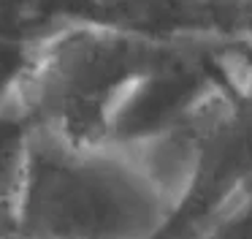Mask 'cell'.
<instances>
[{
  "instance_id": "obj_1",
  "label": "cell",
  "mask_w": 252,
  "mask_h": 239,
  "mask_svg": "<svg viewBox=\"0 0 252 239\" xmlns=\"http://www.w3.org/2000/svg\"><path fill=\"white\" fill-rule=\"evenodd\" d=\"M179 125L71 144L30 125L11 231L22 239H168L187 193Z\"/></svg>"
},
{
  "instance_id": "obj_5",
  "label": "cell",
  "mask_w": 252,
  "mask_h": 239,
  "mask_svg": "<svg viewBox=\"0 0 252 239\" xmlns=\"http://www.w3.org/2000/svg\"><path fill=\"white\" fill-rule=\"evenodd\" d=\"M201 25L220 46L252 52V0H203Z\"/></svg>"
},
{
  "instance_id": "obj_7",
  "label": "cell",
  "mask_w": 252,
  "mask_h": 239,
  "mask_svg": "<svg viewBox=\"0 0 252 239\" xmlns=\"http://www.w3.org/2000/svg\"><path fill=\"white\" fill-rule=\"evenodd\" d=\"M30 57V43L11 36H0V109L6 106L25 76Z\"/></svg>"
},
{
  "instance_id": "obj_2",
  "label": "cell",
  "mask_w": 252,
  "mask_h": 239,
  "mask_svg": "<svg viewBox=\"0 0 252 239\" xmlns=\"http://www.w3.org/2000/svg\"><path fill=\"white\" fill-rule=\"evenodd\" d=\"M209 36L163 41L103 22H79L30 43L17 101L30 125L71 144L122 139L133 101L155 79L171 74Z\"/></svg>"
},
{
  "instance_id": "obj_6",
  "label": "cell",
  "mask_w": 252,
  "mask_h": 239,
  "mask_svg": "<svg viewBox=\"0 0 252 239\" xmlns=\"http://www.w3.org/2000/svg\"><path fill=\"white\" fill-rule=\"evenodd\" d=\"M187 239H252V196H244L209 217Z\"/></svg>"
},
{
  "instance_id": "obj_4",
  "label": "cell",
  "mask_w": 252,
  "mask_h": 239,
  "mask_svg": "<svg viewBox=\"0 0 252 239\" xmlns=\"http://www.w3.org/2000/svg\"><path fill=\"white\" fill-rule=\"evenodd\" d=\"M28 139L30 120L14 95L0 109V231H11L28 158Z\"/></svg>"
},
{
  "instance_id": "obj_10",
  "label": "cell",
  "mask_w": 252,
  "mask_h": 239,
  "mask_svg": "<svg viewBox=\"0 0 252 239\" xmlns=\"http://www.w3.org/2000/svg\"><path fill=\"white\" fill-rule=\"evenodd\" d=\"M0 239H22V237L14 234V231H0Z\"/></svg>"
},
{
  "instance_id": "obj_9",
  "label": "cell",
  "mask_w": 252,
  "mask_h": 239,
  "mask_svg": "<svg viewBox=\"0 0 252 239\" xmlns=\"http://www.w3.org/2000/svg\"><path fill=\"white\" fill-rule=\"evenodd\" d=\"M19 5V0H0V36H6V22L11 19V14H14V8Z\"/></svg>"
},
{
  "instance_id": "obj_3",
  "label": "cell",
  "mask_w": 252,
  "mask_h": 239,
  "mask_svg": "<svg viewBox=\"0 0 252 239\" xmlns=\"http://www.w3.org/2000/svg\"><path fill=\"white\" fill-rule=\"evenodd\" d=\"M190 152L187 193L168 239H187L198 226L252 196V95L220 71L176 114Z\"/></svg>"
},
{
  "instance_id": "obj_8",
  "label": "cell",
  "mask_w": 252,
  "mask_h": 239,
  "mask_svg": "<svg viewBox=\"0 0 252 239\" xmlns=\"http://www.w3.org/2000/svg\"><path fill=\"white\" fill-rule=\"evenodd\" d=\"M217 65L230 81L247 90L252 95V52L250 49H228L220 46L217 52Z\"/></svg>"
}]
</instances>
